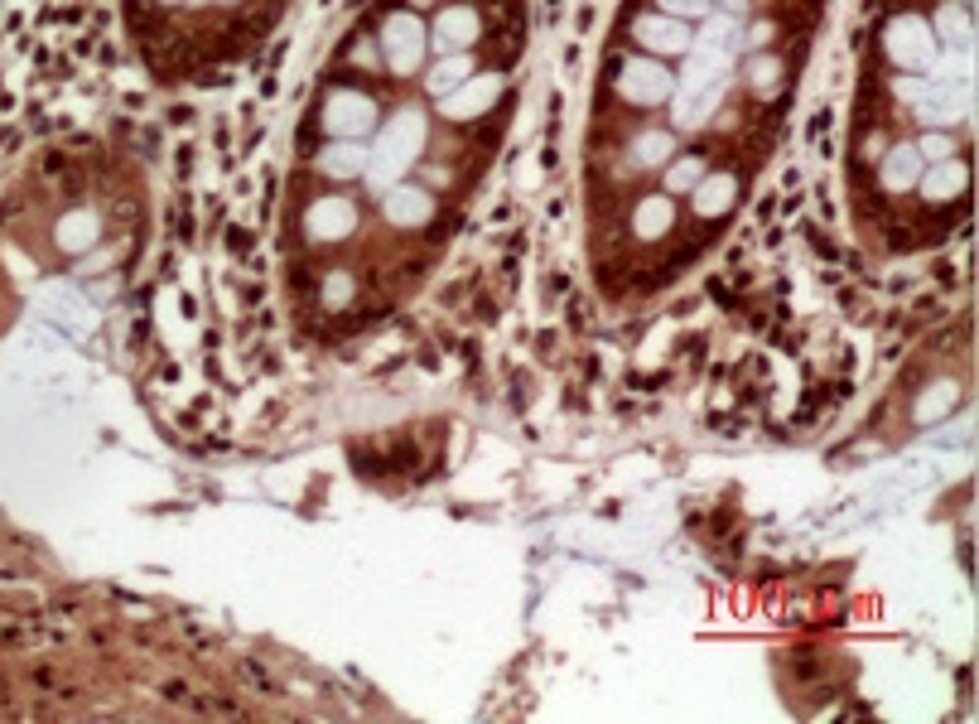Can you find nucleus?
<instances>
[{
    "mask_svg": "<svg viewBox=\"0 0 979 724\" xmlns=\"http://www.w3.org/2000/svg\"><path fill=\"white\" fill-rule=\"evenodd\" d=\"M319 121H324V131L333 140H362L377 126V102L367 92H357V87H333Z\"/></svg>",
    "mask_w": 979,
    "mask_h": 724,
    "instance_id": "3",
    "label": "nucleus"
},
{
    "mask_svg": "<svg viewBox=\"0 0 979 724\" xmlns=\"http://www.w3.org/2000/svg\"><path fill=\"white\" fill-rule=\"evenodd\" d=\"M661 15H676V20H705L709 0H656Z\"/></svg>",
    "mask_w": 979,
    "mask_h": 724,
    "instance_id": "29",
    "label": "nucleus"
},
{
    "mask_svg": "<svg viewBox=\"0 0 979 724\" xmlns=\"http://www.w3.org/2000/svg\"><path fill=\"white\" fill-rule=\"evenodd\" d=\"M965 184H970V169L960 165V160H936V165L922 169V179H917V189H922L926 203H951V198L965 194Z\"/></svg>",
    "mask_w": 979,
    "mask_h": 724,
    "instance_id": "15",
    "label": "nucleus"
},
{
    "mask_svg": "<svg viewBox=\"0 0 979 724\" xmlns=\"http://www.w3.org/2000/svg\"><path fill=\"white\" fill-rule=\"evenodd\" d=\"M671 223H676V208H671V198H666V194H647L642 203H637V213H632V232H637V237H647V242L666 237Z\"/></svg>",
    "mask_w": 979,
    "mask_h": 724,
    "instance_id": "18",
    "label": "nucleus"
},
{
    "mask_svg": "<svg viewBox=\"0 0 979 724\" xmlns=\"http://www.w3.org/2000/svg\"><path fill=\"white\" fill-rule=\"evenodd\" d=\"M381 218L391 227H425L430 218H435V198L425 194L420 184H396V189H386L381 194Z\"/></svg>",
    "mask_w": 979,
    "mask_h": 724,
    "instance_id": "10",
    "label": "nucleus"
},
{
    "mask_svg": "<svg viewBox=\"0 0 979 724\" xmlns=\"http://www.w3.org/2000/svg\"><path fill=\"white\" fill-rule=\"evenodd\" d=\"M353 276L338 266V271H328L324 276V290H319V300H324V309H348V300H353Z\"/></svg>",
    "mask_w": 979,
    "mask_h": 724,
    "instance_id": "26",
    "label": "nucleus"
},
{
    "mask_svg": "<svg viewBox=\"0 0 979 724\" xmlns=\"http://www.w3.org/2000/svg\"><path fill=\"white\" fill-rule=\"evenodd\" d=\"M709 169H705V155H680V160H671L666 165V194H690L700 179H705Z\"/></svg>",
    "mask_w": 979,
    "mask_h": 724,
    "instance_id": "23",
    "label": "nucleus"
},
{
    "mask_svg": "<svg viewBox=\"0 0 979 724\" xmlns=\"http://www.w3.org/2000/svg\"><path fill=\"white\" fill-rule=\"evenodd\" d=\"M695 44L734 54V49H743V20H734L729 10H719V15H705V25H700V34H695Z\"/></svg>",
    "mask_w": 979,
    "mask_h": 724,
    "instance_id": "21",
    "label": "nucleus"
},
{
    "mask_svg": "<svg viewBox=\"0 0 979 724\" xmlns=\"http://www.w3.org/2000/svg\"><path fill=\"white\" fill-rule=\"evenodd\" d=\"M314 169L328 179H362L367 174V145L362 140H333L314 155Z\"/></svg>",
    "mask_w": 979,
    "mask_h": 724,
    "instance_id": "14",
    "label": "nucleus"
},
{
    "mask_svg": "<svg viewBox=\"0 0 979 724\" xmlns=\"http://www.w3.org/2000/svg\"><path fill=\"white\" fill-rule=\"evenodd\" d=\"M970 112H975V83H960V87L931 83L912 102V116L922 121V131H946L955 121H970Z\"/></svg>",
    "mask_w": 979,
    "mask_h": 724,
    "instance_id": "5",
    "label": "nucleus"
},
{
    "mask_svg": "<svg viewBox=\"0 0 979 724\" xmlns=\"http://www.w3.org/2000/svg\"><path fill=\"white\" fill-rule=\"evenodd\" d=\"M348 232H357V208H353V198L324 194V198H314V203L304 208V237H309V242L328 247V242H343Z\"/></svg>",
    "mask_w": 979,
    "mask_h": 724,
    "instance_id": "7",
    "label": "nucleus"
},
{
    "mask_svg": "<svg viewBox=\"0 0 979 724\" xmlns=\"http://www.w3.org/2000/svg\"><path fill=\"white\" fill-rule=\"evenodd\" d=\"M685 73L676 78L680 92H695V87H709L719 83V78H729V68H734V54H724V49H705V44H695V49H685Z\"/></svg>",
    "mask_w": 979,
    "mask_h": 724,
    "instance_id": "13",
    "label": "nucleus"
},
{
    "mask_svg": "<svg viewBox=\"0 0 979 724\" xmlns=\"http://www.w3.org/2000/svg\"><path fill=\"white\" fill-rule=\"evenodd\" d=\"M632 39H637L642 49H652L656 58H671V54H685L695 34H690V25H685V20H676V15H661V10H656V15H637V20H632Z\"/></svg>",
    "mask_w": 979,
    "mask_h": 724,
    "instance_id": "9",
    "label": "nucleus"
},
{
    "mask_svg": "<svg viewBox=\"0 0 979 724\" xmlns=\"http://www.w3.org/2000/svg\"><path fill=\"white\" fill-rule=\"evenodd\" d=\"M738 198V179L734 174H705L695 189H690V203H695V218H724Z\"/></svg>",
    "mask_w": 979,
    "mask_h": 724,
    "instance_id": "16",
    "label": "nucleus"
},
{
    "mask_svg": "<svg viewBox=\"0 0 979 724\" xmlns=\"http://www.w3.org/2000/svg\"><path fill=\"white\" fill-rule=\"evenodd\" d=\"M164 5H169V0H164Z\"/></svg>",
    "mask_w": 979,
    "mask_h": 724,
    "instance_id": "36",
    "label": "nucleus"
},
{
    "mask_svg": "<svg viewBox=\"0 0 979 724\" xmlns=\"http://www.w3.org/2000/svg\"><path fill=\"white\" fill-rule=\"evenodd\" d=\"M468 78H473V58H468V49H463V54H444L435 68L425 73V92H430V97H449V92L463 87Z\"/></svg>",
    "mask_w": 979,
    "mask_h": 724,
    "instance_id": "20",
    "label": "nucleus"
},
{
    "mask_svg": "<svg viewBox=\"0 0 979 724\" xmlns=\"http://www.w3.org/2000/svg\"><path fill=\"white\" fill-rule=\"evenodd\" d=\"M632 155H637V165H666L671 155H676V136L671 131H647V136H637V145H632Z\"/></svg>",
    "mask_w": 979,
    "mask_h": 724,
    "instance_id": "24",
    "label": "nucleus"
},
{
    "mask_svg": "<svg viewBox=\"0 0 979 724\" xmlns=\"http://www.w3.org/2000/svg\"><path fill=\"white\" fill-rule=\"evenodd\" d=\"M917 155H922V160H931V165H936V160H951V155H955V140L946 136V131H922V140H917Z\"/></svg>",
    "mask_w": 979,
    "mask_h": 724,
    "instance_id": "28",
    "label": "nucleus"
},
{
    "mask_svg": "<svg viewBox=\"0 0 979 724\" xmlns=\"http://www.w3.org/2000/svg\"><path fill=\"white\" fill-rule=\"evenodd\" d=\"M724 87L729 78H719V83L709 87H695V92H671V116H676V131H695V126H705L709 116L719 112V102H724Z\"/></svg>",
    "mask_w": 979,
    "mask_h": 724,
    "instance_id": "11",
    "label": "nucleus"
},
{
    "mask_svg": "<svg viewBox=\"0 0 979 724\" xmlns=\"http://www.w3.org/2000/svg\"><path fill=\"white\" fill-rule=\"evenodd\" d=\"M193 5H208V0H193Z\"/></svg>",
    "mask_w": 979,
    "mask_h": 724,
    "instance_id": "33",
    "label": "nucleus"
},
{
    "mask_svg": "<svg viewBox=\"0 0 979 724\" xmlns=\"http://www.w3.org/2000/svg\"><path fill=\"white\" fill-rule=\"evenodd\" d=\"M613 83H618V97H623V102L656 107V102H671V92H676V73H666L656 58H627Z\"/></svg>",
    "mask_w": 979,
    "mask_h": 724,
    "instance_id": "6",
    "label": "nucleus"
},
{
    "mask_svg": "<svg viewBox=\"0 0 979 724\" xmlns=\"http://www.w3.org/2000/svg\"><path fill=\"white\" fill-rule=\"evenodd\" d=\"M410 5H430V0H410Z\"/></svg>",
    "mask_w": 979,
    "mask_h": 724,
    "instance_id": "32",
    "label": "nucleus"
},
{
    "mask_svg": "<svg viewBox=\"0 0 979 724\" xmlns=\"http://www.w3.org/2000/svg\"><path fill=\"white\" fill-rule=\"evenodd\" d=\"M425 44H430V34H425V20L415 10L386 15V25H381V58H386L391 73H401V78L415 73L420 58H425Z\"/></svg>",
    "mask_w": 979,
    "mask_h": 724,
    "instance_id": "2",
    "label": "nucleus"
},
{
    "mask_svg": "<svg viewBox=\"0 0 979 724\" xmlns=\"http://www.w3.org/2000/svg\"><path fill=\"white\" fill-rule=\"evenodd\" d=\"M926 78L941 87H960V83H975V49H941L931 58Z\"/></svg>",
    "mask_w": 979,
    "mask_h": 724,
    "instance_id": "19",
    "label": "nucleus"
},
{
    "mask_svg": "<svg viewBox=\"0 0 979 724\" xmlns=\"http://www.w3.org/2000/svg\"><path fill=\"white\" fill-rule=\"evenodd\" d=\"M883 49H888V58L898 63V68H931V58L941 54V44H936V34H931V25H926L922 15H898V20H888V29H883Z\"/></svg>",
    "mask_w": 979,
    "mask_h": 724,
    "instance_id": "4",
    "label": "nucleus"
},
{
    "mask_svg": "<svg viewBox=\"0 0 979 724\" xmlns=\"http://www.w3.org/2000/svg\"><path fill=\"white\" fill-rule=\"evenodd\" d=\"M58 242L73 251V247H92L97 242V218L92 213H73V218H63V232H58Z\"/></svg>",
    "mask_w": 979,
    "mask_h": 724,
    "instance_id": "25",
    "label": "nucleus"
},
{
    "mask_svg": "<svg viewBox=\"0 0 979 724\" xmlns=\"http://www.w3.org/2000/svg\"><path fill=\"white\" fill-rule=\"evenodd\" d=\"M893 87H898V97H902V102H917V97H922L926 87H931V78H898V83H893Z\"/></svg>",
    "mask_w": 979,
    "mask_h": 724,
    "instance_id": "30",
    "label": "nucleus"
},
{
    "mask_svg": "<svg viewBox=\"0 0 979 724\" xmlns=\"http://www.w3.org/2000/svg\"><path fill=\"white\" fill-rule=\"evenodd\" d=\"M709 5H714V0H709ZM719 5H724V0H719Z\"/></svg>",
    "mask_w": 979,
    "mask_h": 724,
    "instance_id": "35",
    "label": "nucleus"
},
{
    "mask_svg": "<svg viewBox=\"0 0 979 724\" xmlns=\"http://www.w3.org/2000/svg\"><path fill=\"white\" fill-rule=\"evenodd\" d=\"M478 10H468V5H449L444 15L435 20V29H430V44H435L439 54H463L473 39H478Z\"/></svg>",
    "mask_w": 979,
    "mask_h": 724,
    "instance_id": "12",
    "label": "nucleus"
},
{
    "mask_svg": "<svg viewBox=\"0 0 979 724\" xmlns=\"http://www.w3.org/2000/svg\"><path fill=\"white\" fill-rule=\"evenodd\" d=\"M936 44H946V49H970V15H965V5H941V15H936Z\"/></svg>",
    "mask_w": 979,
    "mask_h": 724,
    "instance_id": "22",
    "label": "nucleus"
},
{
    "mask_svg": "<svg viewBox=\"0 0 979 724\" xmlns=\"http://www.w3.org/2000/svg\"><path fill=\"white\" fill-rule=\"evenodd\" d=\"M767 44H772V25L743 29V49H767Z\"/></svg>",
    "mask_w": 979,
    "mask_h": 724,
    "instance_id": "31",
    "label": "nucleus"
},
{
    "mask_svg": "<svg viewBox=\"0 0 979 724\" xmlns=\"http://www.w3.org/2000/svg\"><path fill=\"white\" fill-rule=\"evenodd\" d=\"M222 5H237V0H222Z\"/></svg>",
    "mask_w": 979,
    "mask_h": 724,
    "instance_id": "34",
    "label": "nucleus"
},
{
    "mask_svg": "<svg viewBox=\"0 0 979 724\" xmlns=\"http://www.w3.org/2000/svg\"><path fill=\"white\" fill-rule=\"evenodd\" d=\"M926 160L917 155V145H893L888 155H883V169H878V179H883V189L888 194H902V189H912L917 179H922Z\"/></svg>",
    "mask_w": 979,
    "mask_h": 724,
    "instance_id": "17",
    "label": "nucleus"
},
{
    "mask_svg": "<svg viewBox=\"0 0 979 724\" xmlns=\"http://www.w3.org/2000/svg\"><path fill=\"white\" fill-rule=\"evenodd\" d=\"M748 83H753V92H772V87L782 83V63L772 54H758L748 63Z\"/></svg>",
    "mask_w": 979,
    "mask_h": 724,
    "instance_id": "27",
    "label": "nucleus"
},
{
    "mask_svg": "<svg viewBox=\"0 0 979 724\" xmlns=\"http://www.w3.org/2000/svg\"><path fill=\"white\" fill-rule=\"evenodd\" d=\"M497 97H502V73H473L449 97H439V116H449V121H478V116L492 112Z\"/></svg>",
    "mask_w": 979,
    "mask_h": 724,
    "instance_id": "8",
    "label": "nucleus"
},
{
    "mask_svg": "<svg viewBox=\"0 0 979 724\" xmlns=\"http://www.w3.org/2000/svg\"><path fill=\"white\" fill-rule=\"evenodd\" d=\"M420 150H425V112H396L377 131V145L367 150V174L362 179L372 184V194L396 189L415 169Z\"/></svg>",
    "mask_w": 979,
    "mask_h": 724,
    "instance_id": "1",
    "label": "nucleus"
}]
</instances>
